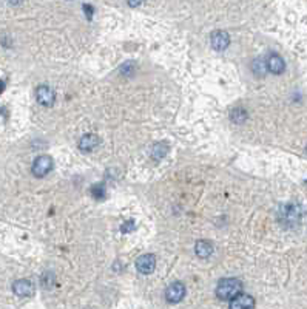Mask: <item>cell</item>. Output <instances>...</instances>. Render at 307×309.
<instances>
[{
	"label": "cell",
	"mask_w": 307,
	"mask_h": 309,
	"mask_svg": "<svg viewBox=\"0 0 307 309\" xmlns=\"http://www.w3.org/2000/svg\"><path fill=\"white\" fill-rule=\"evenodd\" d=\"M230 118H232V121L233 122H236V124H242L245 119H247V111L244 110V109H233L232 110V113H230Z\"/></svg>",
	"instance_id": "cell-14"
},
{
	"label": "cell",
	"mask_w": 307,
	"mask_h": 309,
	"mask_svg": "<svg viewBox=\"0 0 307 309\" xmlns=\"http://www.w3.org/2000/svg\"><path fill=\"white\" fill-rule=\"evenodd\" d=\"M97 144H99V138L96 136V134L88 133V134H85V136L81 138V141H79V149H81L82 152H91Z\"/></svg>",
	"instance_id": "cell-11"
},
{
	"label": "cell",
	"mask_w": 307,
	"mask_h": 309,
	"mask_svg": "<svg viewBox=\"0 0 307 309\" xmlns=\"http://www.w3.org/2000/svg\"><path fill=\"white\" fill-rule=\"evenodd\" d=\"M185 295V286L181 282H175L167 287L165 298L170 303H179Z\"/></svg>",
	"instance_id": "cell-5"
},
{
	"label": "cell",
	"mask_w": 307,
	"mask_h": 309,
	"mask_svg": "<svg viewBox=\"0 0 307 309\" xmlns=\"http://www.w3.org/2000/svg\"><path fill=\"white\" fill-rule=\"evenodd\" d=\"M278 220L281 221V224L285 227H295L300 223L301 220V207L300 204H295V202H289V204H284L278 214Z\"/></svg>",
	"instance_id": "cell-2"
},
{
	"label": "cell",
	"mask_w": 307,
	"mask_h": 309,
	"mask_svg": "<svg viewBox=\"0 0 307 309\" xmlns=\"http://www.w3.org/2000/svg\"><path fill=\"white\" fill-rule=\"evenodd\" d=\"M127 2H128V5H130V6H139L144 0H127Z\"/></svg>",
	"instance_id": "cell-20"
},
{
	"label": "cell",
	"mask_w": 307,
	"mask_h": 309,
	"mask_svg": "<svg viewBox=\"0 0 307 309\" xmlns=\"http://www.w3.org/2000/svg\"><path fill=\"white\" fill-rule=\"evenodd\" d=\"M36 99L39 104L45 105V107H51L56 101V93L51 87L41 85V87H37V90H36Z\"/></svg>",
	"instance_id": "cell-4"
},
{
	"label": "cell",
	"mask_w": 307,
	"mask_h": 309,
	"mask_svg": "<svg viewBox=\"0 0 307 309\" xmlns=\"http://www.w3.org/2000/svg\"><path fill=\"white\" fill-rule=\"evenodd\" d=\"M230 309H255V298L249 294H240L230 302Z\"/></svg>",
	"instance_id": "cell-8"
},
{
	"label": "cell",
	"mask_w": 307,
	"mask_h": 309,
	"mask_svg": "<svg viewBox=\"0 0 307 309\" xmlns=\"http://www.w3.org/2000/svg\"><path fill=\"white\" fill-rule=\"evenodd\" d=\"M84 9H85V13H87V17L91 19V16H93V8L90 5H84Z\"/></svg>",
	"instance_id": "cell-19"
},
{
	"label": "cell",
	"mask_w": 307,
	"mask_h": 309,
	"mask_svg": "<svg viewBox=\"0 0 307 309\" xmlns=\"http://www.w3.org/2000/svg\"><path fill=\"white\" fill-rule=\"evenodd\" d=\"M51 169H53V159L48 154H42L33 164V175L37 178H42L46 173L51 172Z\"/></svg>",
	"instance_id": "cell-3"
},
{
	"label": "cell",
	"mask_w": 307,
	"mask_h": 309,
	"mask_svg": "<svg viewBox=\"0 0 307 309\" xmlns=\"http://www.w3.org/2000/svg\"><path fill=\"white\" fill-rule=\"evenodd\" d=\"M306 184H307V181H306Z\"/></svg>",
	"instance_id": "cell-23"
},
{
	"label": "cell",
	"mask_w": 307,
	"mask_h": 309,
	"mask_svg": "<svg viewBox=\"0 0 307 309\" xmlns=\"http://www.w3.org/2000/svg\"><path fill=\"white\" fill-rule=\"evenodd\" d=\"M5 90V82L2 81V79H0V93H2Z\"/></svg>",
	"instance_id": "cell-21"
},
{
	"label": "cell",
	"mask_w": 307,
	"mask_h": 309,
	"mask_svg": "<svg viewBox=\"0 0 307 309\" xmlns=\"http://www.w3.org/2000/svg\"><path fill=\"white\" fill-rule=\"evenodd\" d=\"M267 70H269L270 73L273 74H281L285 68V64H284V59L280 56V54H270L269 57H267Z\"/></svg>",
	"instance_id": "cell-10"
},
{
	"label": "cell",
	"mask_w": 307,
	"mask_h": 309,
	"mask_svg": "<svg viewBox=\"0 0 307 309\" xmlns=\"http://www.w3.org/2000/svg\"><path fill=\"white\" fill-rule=\"evenodd\" d=\"M53 283H54V277L51 275V274H45L44 277H42V285L45 286V287H51L53 286Z\"/></svg>",
	"instance_id": "cell-17"
},
{
	"label": "cell",
	"mask_w": 307,
	"mask_h": 309,
	"mask_svg": "<svg viewBox=\"0 0 307 309\" xmlns=\"http://www.w3.org/2000/svg\"><path fill=\"white\" fill-rule=\"evenodd\" d=\"M154 267H156V258L152 254L141 255L139 258L136 260V269L139 270L141 274H144V275L152 274L154 270Z\"/></svg>",
	"instance_id": "cell-6"
},
{
	"label": "cell",
	"mask_w": 307,
	"mask_h": 309,
	"mask_svg": "<svg viewBox=\"0 0 307 309\" xmlns=\"http://www.w3.org/2000/svg\"><path fill=\"white\" fill-rule=\"evenodd\" d=\"M91 193H93V197L97 198V199H104V197H105V190H104V187L101 184L94 186L93 190H91Z\"/></svg>",
	"instance_id": "cell-16"
},
{
	"label": "cell",
	"mask_w": 307,
	"mask_h": 309,
	"mask_svg": "<svg viewBox=\"0 0 307 309\" xmlns=\"http://www.w3.org/2000/svg\"><path fill=\"white\" fill-rule=\"evenodd\" d=\"M167 152H168V144L167 142H156L154 146H153V149H152V158L153 159H156V161H159V159H162L165 154H167Z\"/></svg>",
	"instance_id": "cell-13"
},
{
	"label": "cell",
	"mask_w": 307,
	"mask_h": 309,
	"mask_svg": "<svg viewBox=\"0 0 307 309\" xmlns=\"http://www.w3.org/2000/svg\"><path fill=\"white\" fill-rule=\"evenodd\" d=\"M253 71H255V74H258L260 77H263V76L265 74V71H267V65H265V62L261 61V59H256V61L253 62Z\"/></svg>",
	"instance_id": "cell-15"
},
{
	"label": "cell",
	"mask_w": 307,
	"mask_h": 309,
	"mask_svg": "<svg viewBox=\"0 0 307 309\" xmlns=\"http://www.w3.org/2000/svg\"><path fill=\"white\" fill-rule=\"evenodd\" d=\"M306 150H307V149H306Z\"/></svg>",
	"instance_id": "cell-24"
},
{
	"label": "cell",
	"mask_w": 307,
	"mask_h": 309,
	"mask_svg": "<svg viewBox=\"0 0 307 309\" xmlns=\"http://www.w3.org/2000/svg\"><path fill=\"white\" fill-rule=\"evenodd\" d=\"M13 291L19 297H29V295H33V292H34V286H33L31 282H29V280L22 278V280H17V282H14Z\"/></svg>",
	"instance_id": "cell-9"
},
{
	"label": "cell",
	"mask_w": 307,
	"mask_h": 309,
	"mask_svg": "<svg viewBox=\"0 0 307 309\" xmlns=\"http://www.w3.org/2000/svg\"><path fill=\"white\" fill-rule=\"evenodd\" d=\"M210 42L216 51H224L230 44V36L225 31H213L212 37H210Z\"/></svg>",
	"instance_id": "cell-7"
},
{
	"label": "cell",
	"mask_w": 307,
	"mask_h": 309,
	"mask_svg": "<svg viewBox=\"0 0 307 309\" xmlns=\"http://www.w3.org/2000/svg\"><path fill=\"white\" fill-rule=\"evenodd\" d=\"M195 252L196 255L199 257V258H207V257H210L212 252H213V246L210 241H205V240H199L196 243L195 246Z\"/></svg>",
	"instance_id": "cell-12"
},
{
	"label": "cell",
	"mask_w": 307,
	"mask_h": 309,
	"mask_svg": "<svg viewBox=\"0 0 307 309\" xmlns=\"http://www.w3.org/2000/svg\"><path fill=\"white\" fill-rule=\"evenodd\" d=\"M133 229H134V223H133V221H127V223H124V226L121 227L122 232H130Z\"/></svg>",
	"instance_id": "cell-18"
},
{
	"label": "cell",
	"mask_w": 307,
	"mask_h": 309,
	"mask_svg": "<svg viewBox=\"0 0 307 309\" xmlns=\"http://www.w3.org/2000/svg\"><path fill=\"white\" fill-rule=\"evenodd\" d=\"M241 292H242V283L238 278H224L216 286V295L221 300L232 302Z\"/></svg>",
	"instance_id": "cell-1"
},
{
	"label": "cell",
	"mask_w": 307,
	"mask_h": 309,
	"mask_svg": "<svg viewBox=\"0 0 307 309\" xmlns=\"http://www.w3.org/2000/svg\"><path fill=\"white\" fill-rule=\"evenodd\" d=\"M8 2H9V3H13V5H19V3L22 2V0H8Z\"/></svg>",
	"instance_id": "cell-22"
}]
</instances>
